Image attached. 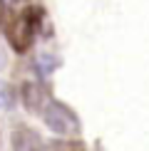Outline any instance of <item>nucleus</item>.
<instances>
[{
	"label": "nucleus",
	"mask_w": 149,
	"mask_h": 151,
	"mask_svg": "<svg viewBox=\"0 0 149 151\" xmlns=\"http://www.w3.org/2000/svg\"><path fill=\"white\" fill-rule=\"evenodd\" d=\"M3 60H5V57H3V52H0V67H3Z\"/></svg>",
	"instance_id": "0eeeda50"
},
{
	"label": "nucleus",
	"mask_w": 149,
	"mask_h": 151,
	"mask_svg": "<svg viewBox=\"0 0 149 151\" xmlns=\"http://www.w3.org/2000/svg\"><path fill=\"white\" fill-rule=\"evenodd\" d=\"M42 119H45L47 129L55 131V134H60V136H70V134H77L80 131L77 114H74L70 106H65L62 102H50L47 109L42 111Z\"/></svg>",
	"instance_id": "f257e3e1"
},
{
	"label": "nucleus",
	"mask_w": 149,
	"mask_h": 151,
	"mask_svg": "<svg viewBox=\"0 0 149 151\" xmlns=\"http://www.w3.org/2000/svg\"><path fill=\"white\" fill-rule=\"evenodd\" d=\"M0 3H15V0H0Z\"/></svg>",
	"instance_id": "6e6552de"
},
{
	"label": "nucleus",
	"mask_w": 149,
	"mask_h": 151,
	"mask_svg": "<svg viewBox=\"0 0 149 151\" xmlns=\"http://www.w3.org/2000/svg\"><path fill=\"white\" fill-rule=\"evenodd\" d=\"M0 109H12V89L0 82Z\"/></svg>",
	"instance_id": "39448f33"
},
{
	"label": "nucleus",
	"mask_w": 149,
	"mask_h": 151,
	"mask_svg": "<svg viewBox=\"0 0 149 151\" xmlns=\"http://www.w3.org/2000/svg\"><path fill=\"white\" fill-rule=\"evenodd\" d=\"M22 104H25V109L33 111V114H42V111L47 109V104H50L45 87L37 84V82H25L22 84Z\"/></svg>",
	"instance_id": "7ed1b4c3"
},
{
	"label": "nucleus",
	"mask_w": 149,
	"mask_h": 151,
	"mask_svg": "<svg viewBox=\"0 0 149 151\" xmlns=\"http://www.w3.org/2000/svg\"><path fill=\"white\" fill-rule=\"evenodd\" d=\"M33 37H35V22H33V17H30V12H25V15L15 17V20L10 22V27H8V42H10V47L15 50L17 55H22V52L30 50Z\"/></svg>",
	"instance_id": "f03ea898"
},
{
	"label": "nucleus",
	"mask_w": 149,
	"mask_h": 151,
	"mask_svg": "<svg viewBox=\"0 0 149 151\" xmlns=\"http://www.w3.org/2000/svg\"><path fill=\"white\" fill-rule=\"evenodd\" d=\"M52 151H87V149H85V144H82V141L70 139V141H60V144H55Z\"/></svg>",
	"instance_id": "423d86ee"
},
{
	"label": "nucleus",
	"mask_w": 149,
	"mask_h": 151,
	"mask_svg": "<svg viewBox=\"0 0 149 151\" xmlns=\"http://www.w3.org/2000/svg\"><path fill=\"white\" fill-rule=\"evenodd\" d=\"M12 149L15 151H42V141L35 131L30 129H17L12 136Z\"/></svg>",
	"instance_id": "20e7f679"
}]
</instances>
